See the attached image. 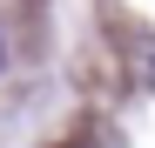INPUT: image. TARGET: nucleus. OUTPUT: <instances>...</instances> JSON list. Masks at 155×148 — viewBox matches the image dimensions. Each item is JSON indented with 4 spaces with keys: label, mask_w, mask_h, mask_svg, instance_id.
<instances>
[{
    "label": "nucleus",
    "mask_w": 155,
    "mask_h": 148,
    "mask_svg": "<svg viewBox=\"0 0 155 148\" xmlns=\"http://www.w3.org/2000/svg\"><path fill=\"white\" fill-rule=\"evenodd\" d=\"M0 74H7V34H0Z\"/></svg>",
    "instance_id": "obj_1"
}]
</instances>
